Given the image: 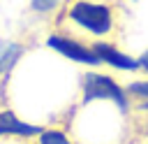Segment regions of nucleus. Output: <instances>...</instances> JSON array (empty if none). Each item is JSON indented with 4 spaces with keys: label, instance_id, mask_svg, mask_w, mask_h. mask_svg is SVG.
<instances>
[{
    "label": "nucleus",
    "instance_id": "4",
    "mask_svg": "<svg viewBox=\"0 0 148 144\" xmlns=\"http://www.w3.org/2000/svg\"><path fill=\"white\" fill-rule=\"evenodd\" d=\"M44 125H35L23 121L14 109L2 107L0 109V139H18V142H32L39 137Z\"/></svg>",
    "mask_w": 148,
    "mask_h": 144
},
{
    "label": "nucleus",
    "instance_id": "8",
    "mask_svg": "<svg viewBox=\"0 0 148 144\" xmlns=\"http://www.w3.org/2000/svg\"><path fill=\"white\" fill-rule=\"evenodd\" d=\"M37 144H76L72 139V135L60 128V125H51V128H44L37 137Z\"/></svg>",
    "mask_w": 148,
    "mask_h": 144
},
{
    "label": "nucleus",
    "instance_id": "14",
    "mask_svg": "<svg viewBox=\"0 0 148 144\" xmlns=\"http://www.w3.org/2000/svg\"><path fill=\"white\" fill-rule=\"evenodd\" d=\"M146 144H148V142H146Z\"/></svg>",
    "mask_w": 148,
    "mask_h": 144
},
{
    "label": "nucleus",
    "instance_id": "6",
    "mask_svg": "<svg viewBox=\"0 0 148 144\" xmlns=\"http://www.w3.org/2000/svg\"><path fill=\"white\" fill-rule=\"evenodd\" d=\"M23 53H25V46L21 42H2L0 44V86L7 84L12 70L23 58Z\"/></svg>",
    "mask_w": 148,
    "mask_h": 144
},
{
    "label": "nucleus",
    "instance_id": "9",
    "mask_svg": "<svg viewBox=\"0 0 148 144\" xmlns=\"http://www.w3.org/2000/svg\"><path fill=\"white\" fill-rule=\"evenodd\" d=\"M62 2L65 0H30L28 7H30V12L35 16H51L62 7Z\"/></svg>",
    "mask_w": 148,
    "mask_h": 144
},
{
    "label": "nucleus",
    "instance_id": "2",
    "mask_svg": "<svg viewBox=\"0 0 148 144\" xmlns=\"http://www.w3.org/2000/svg\"><path fill=\"white\" fill-rule=\"evenodd\" d=\"M90 102H111L120 109V114H130L132 109V100L125 91V86L106 74V72H83L81 77V105H90Z\"/></svg>",
    "mask_w": 148,
    "mask_h": 144
},
{
    "label": "nucleus",
    "instance_id": "11",
    "mask_svg": "<svg viewBox=\"0 0 148 144\" xmlns=\"http://www.w3.org/2000/svg\"><path fill=\"white\" fill-rule=\"evenodd\" d=\"M141 135H146V137H148V118L141 123Z\"/></svg>",
    "mask_w": 148,
    "mask_h": 144
},
{
    "label": "nucleus",
    "instance_id": "10",
    "mask_svg": "<svg viewBox=\"0 0 148 144\" xmlns=\"http://www.w3.org/2000/svg\"><path fill=\"white\" fill-rule=\"evenodd\" d=\"M136 60H139V70H141V72L148 77V49H146V51H143V53H141Z\"/></svg>",
    "mask_w": 148,
    "mask_h": 144
},
{
    "label": "nucleus",
    "instance_id": "1",
    "mask_svg": "<svg viewBox=\"0 0 148 144\" xmlns=\"http://www.w3.org/2000/svg\"><path fill=\"white\" fill-rule=\"evenodd\" d=\"M56 28L90 44L116 42L120 33V9L113 0H65Z\"/></svg>",
    "mask_w": 148,
    "mask_h": 144
},
{
    "label": "nucleus",
    "instance_id": "5",
    "mask_svg": "<svg viewBox=\"0 0 148 144\" xmlns=\"http://www.w3.org/2000/svg\"><path fill=\"white\" fill-rule=\"evenodd\" d=\"M92 49H95V53H97L102 65H109V67L120 70V72L139 70V60L132 58L130 53H125L116 42H92Z\"/></svg>",
    "mask_w": 148,
    "mask_h": 144
},
{
    "label": "nucleus",
    "instance_id": "13",
    "mask_svg": "<svg viewBox=\"0 0 148 144\" xmlns=\"http://www.w3.org/2000/svg\"><path fill=\"white\" fill-rule=\"evenodd\" d=\"M132 2H134V0H132Z\"/></svg>",
    "mask_w": 148,
    "mask_h": 144
},
{
    "label": "nucleus",
    "instance_id": "3",
    "mask_svg": "<svg viewBox=\"0 0 148 144\" xmlns=\"http://www.w3.org/2000/svg\"><path fill=\"white\" fill-rule=\"evenodd\" d=\"M46 46L53 49L56 53H60V56L79 63V65H88V67L102 65L90 42H86V39H81V37H76V35H69V33H65V30L53 28V30L49 33V37H46Z\"/></svg>",
    "mask_w": 148,
    "mask_h": 144
},
{
    "label": "nucleus",
    "instance_id": "12",
    "mask_svg": "<svg viewBox=\"0 0 148 144\" xmlns=\"http://www.w3.org/2000/svg\"><path fill=\"white\" fill-rule=\"evenodd\" d=\"M18 144H32V142H18Z\"/></svg>",
    "mask_w": 148,
    "mask_h": 144
},
{
    "label": "nucleus",
    "instance_id": "7",
    "mask_svg": "<svg viewBox=\"0 0 148 144\" xmlns=\"http://www.w3.org/2000/svg\"><path fill=\"white\" fill-rule=\"evenodd\" d=\"M125 91L139 111H148V79H134L125 86Z\"/></svg>",
    "mask_w": 148,
    "mask_h": 144
}]
</instances>
